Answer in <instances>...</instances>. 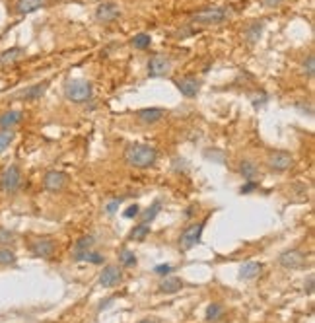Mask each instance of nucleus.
Instances as JSON below:
<instances>
[{"label":"nucleus","mask_w":315,"mask_h":323,"mask_svg":"<svg viewBox=\"0 0 315 323\" xmlns=\"http://www.w3.org/2000/svg\"><path fill=\"white\" fill-rule=\"evenodd\" d=\"M261 33H263V21H251L245 28V31H243V37H245L249 45H253V43L259 41Z\"/></svg>","instance_id":"obj_21"},{"label":"nucleus","mask_w":315,"mask_h":323,"mask_svg":"<svg viewBox=\"0 0 315 323\" xmlns=\"http://www.w3.org/2000/svg\"><path fill=\"white\" fill-rule=\"evenodd\" d=\"M21 119H24L21 111H6V113L0 115V128L2 131H12L16 125H20Z\"/></svg>","instance_id":"obj_17"},{"label":"nucleus","mask_w":315,"mask_h":323,"mask_svg":"<svg viewBox=\"0 0 315 323\" xmlns=\"http://www.w3.org/2000/svg\"><path fill=\"white\" fill-rule=\"evenodd\" d=\"M284 0H263V6L266 8H275V6H280Z\"/></svg>","instance_id":"obj_38"},{"label":"nucleus","mask_w":315,"mask_h":323,"mask_svg":"<svg viewBox=\"0 0 315 323\" xmlns=\"http://www.w3.org/2000/svg\"><path fill=\"white\" fill-rule=\"evenodd\" d=\"M30 251L39 259H51L55 253V242L51 238H35L30 244Z\"/></svg>","instance_id":"obj_10"},{"label":"nucleus","mask_w":315,"mask_h":323,"mask_svg":"<svg viewBox=\"0 0 315 323\" xmlns=\"http://www.w3.org/2000/svg\"><path fill=\"white\" fill-rule=\"evenodd\" d=\"M175 86L185 98H197V94L200 92V80L197 76H183L175 80Z\"/></svg>","instance_id":"obj_12"},{"label":"nucleus","mask_w":315,"mask_h":323,"mask_svg":"<svg viewBox=\"0 0 315 323\" xmlns=\"http://www.w3.org/2000/svg\"><path fill=\"white\" fill-rule=\"evenodd\" d=\"M121 201H123V199H115V201H111V203H109V205H107V212H109V214H113V212L117 210V206L121 205Z\"/></svg>","instance_id":"obj_37"},{"label":"nucleus","mask_w":315,"mask_h":323,"mask_svg":"<svg viewBox=\"0 0 315 323\" xmlns=\"http://www.w3.org/2000/svg\"><path fill=\"white\" fill-rule=\"evenodd\" d=\"M171 72V60L166 55H154L148 60V76L150 78H162Z\"/></svg>","instance_id":"obj_8"},{"label":"nucleus","mask_w":315,"mask_h":323,"mask_svg":"<svg viewBox=\"0 0 315 323\" xmlns=\"http://www.w3.org/2000/svg\"><path fill=\"white\" fill-rule=\"evenodd\" d=\"M205 224H207V220H202V222H197V224H191L189 228H185L181 235H179V247L181 249H191V247H195V245L200 242V238H202V232H205Z\"/></svg>","instance_id":"obj_5"},{"label":"nucleus","mask_w":315,"mask_h":323,"mask_svg":"<svg viewBox=\"0 0 315 323\" xmlns=\"http://www.w3.org/2000/svg\"><path fill=\"white\" fill-rule=\"evenodd\" d=\"M121 8H119L117 2H101L98 8H96V20L99 24H113V21H117L121 18Z\"/></svg>","instance_id":"obj_7"},{"label":"nucleus","mask_w":315,"mask_h":323,"mask_svg":"<svg viewBox=\"0 0 315 323\" xmlns=\"http://www.w3.org/2000/svg\"><path fill=\"white\" fill-rule=\"evenodd\" d=\"M266 166L271 167L273 171L282 174V171H288L290 167L294 166V156L290 152H286V150H273L268 154V158H266Z\"/></svg>","instance_id":"obj_6"},{"label":"nucleus","mask_w":315,"mask_h":323,"mask_svg":"<svg viewBox=\"0 0 315 323\" xmlns=\"http://www.w3.org/2000/svg\"><path fill=\"white\" fill-rule=\"evenodd\" d=\"M183 288V281L179 276H166L162 283H160V292L164 294H173L179 292Z\"/></svg>","instance_id":"obj_20"},{"label":"nucleus","mask_w":315,"mask_h":323,"mask_svg":"<svg viewBox=\"0 0 315 323\" xmlns=\"http://www.w3.org/2000/svg\"><path fill=\"white\" fill-rule=\"evenodd\" d=\"M255 189H259V183H257V181H247L245 185H241V189H239V193H243V195H247V193H251V191H255Z\"/></svg>","instance_id":"obj_35"},{"label":"nucleus","mask_w":315,"mask_h":323,"mask_svg":"<svg viewBox=\"0 0 315 323\" xmlns=\"http://www.w3.org/2000/svg\"><path fill=\"white\" fill-rule=\"evenodd\" d=\"M92 94H94V86L88 80L74 78L66 80V84H64V96L72 103H86L92 99Z\"/></svg>","instance_id":"obj_2"},{"label":"nucleus","mask_w":315,"mask_h":323,"mask_svg":"<svg viewBox=\"0 0 315 323\" xmlns=\"http://www.w3.org/2000/svg\"><path fill=\"white\" fill-rule=\"evenodd\" d=\"M150 234V224H144V222H140L132 228V232L128 234V240H132V242H144Z\"/></svg>","instance_id":"obj_24"},{"label":"nucleus","mask_w":315,"mask_h":323,"mask_svg":"<svg viewBox=\"0 0 315 323\" xmlns=\"http://www.w3.org/2000/svg\"><path fill=\"white\" fill-rule=\"evenodd\" d=\"M21 185V171L18 166H8L2 176H0V189L6 193V195H14L18 193V189Z\"/></svg>","instance_id":"obj_4"},{"label":"nucleus","mask_w":315,"mask_h":323,"mask_svg":"<svg viewBox=\"0 0 315 323\" xmlns=\"http://www.w3.org/2000/svg\"><path fill=\"white\" fill-rule=\"evenodd\" d=\"M263 271V265L257 263V261H247V263L241 265V269H239V278L241 281H251V278H255L259 276Z\"/></svg>","instance_id":"obj_18"},{"label":"nucleus","mask_w":315,"mask_h":323,"mask_svg":"<svg viewBox=\"0 0 315 323\" xmlns=\"http://www.w3.org/2000/svg\"><path fill=\"white\" fill-rule=\"evenodd\" d=\"M66 181H69V176L64 171H59V169H51L45 174L43 177V187L49 191V193H59L66 187Z\"/></svg>","instance_id":"obj_9"},{"label":"nucleus","mask_w":315,"mask_h":323,"mask_svg":"<svg viewBox=\"0 0 315 323\" xmlns=\"http://www.w3.org/2000/svg\"><path fill=\"white\" fill-rule=\"evenodd\" d=\"M150 43H152V37L148 33H138V35H134V39H132V47L134 49H148Z\"/></svg>","instance_id":"obj_27"},{"label":"nucleus","mask_w":315,"mask_h":323,"mask_svg":"<svg viewBox=\"0 0 315 323\" xmlns=\"http://www.w3.org/2000/svg\"><path fill=\"white\" fill-rule=\"evenodd\" d=\"M10 244H14V232L6 230V228H0V245L6 247Z\"/></svg>","instance_id":"obj_32"},{"label":"nucleus","mask_w":315,"mask_h":323,"mask_svg":"<svg viewBox=\"0 0 315 323\" xmlns=\"http://www.w3.org/2000/svg\"><path fill=\"white\" fill-rule=\"evenodd\" d=\"M96 245V238L94 235H84V238H80L76 245H74V261H80L82 259V255L89 251L92 247Z\"/></svg>","instance_id":"obj_19"},{"label":"nucleus","mask_w":315,"mask_h":323,"mask_svg":"<svg viewBox=\"0 0 315 323\" xmlns=\"http://www.w3.org/2000/svg\"><path fill=\"white\" fill-rule=\"evenodd\" d=\"M222 313H224V306H222V304L212 302L207 308V315H205V317H207V321H216V319L222 317Z\"/></svg>","instance_id":"obj_25"},{"label":"nucleus","mask_w":315,"mask_h":323,"mask_svg":"<svg viewBox=\"0 0 315 323\" xmlns=\"http://www.w3.org/2000/svg\"><path fill=\"white\" fill-rule=\"evenodd\" d=\"M160 206H162V203H160V201H156V203L150 206V208H146V210L142 212V222H144V224L152 222V220L156 218L158 212H160Z\"/></svg>","instance_id":"obj_29"},{"label":"nucleus","mask_w":315,"mask_h":323,"mask_svg":"<svg viewBox=\"0 0 315 323\" xmlns=\"http://www.w3.org/2000/svg\"><path fill=\"white\" fill-rule=\"evenodd\" d=\"M137 117L140 123H144V125H154L158 123L160 119L166 117V109L162 107H146V109H140L137 113Z\"/></svg>","instance_id":"obj_14"},{"label":"nucleus","mask_w":315,"mask_h":323,"mask_svg":"<svg viewBox=\"0 0 315 323\" xmlns=\"http://www.w3.org/2000/svg\"><path fill=\"white\" fill-rule=\"evenodd\" d=\"M239 171H241V176L245 177L247 181H255V177L259 176V167H257L253 160H243L239 164Z\"/></svg>","instance_id":"obj_22"},{"label":"nucleus","mask_w":315,"mask_h":323,"mask_svg":"<svg viewBox=\"0 0 315 323\" xmlns=\"http://www.w3.org/2000/svg\"><path fill=\"white\" fill-rule=\"evenodd\" d=\"M47 88H49V82H39L35 86L21 90L20 94H18V98L24 99V101H35V99H41V96L47 92Z\"/></svg>","instance_id":"obj_15"},{"label":"nucleus","mask_w":315,"mask_h":323,"mask_svg":"<svg viewBox=\"0 0 315 323\" xmlns=\"http://www.w3.org/2000/svg\"><path fill=\"white\" fill-rule=\"evenodd\" d=\"M313 274H309L307 276V286H305V290H307V294H313Z\"/></svg>","instance_id":"obj_39"},{"label":"nucleus","mask_w":315,"mask_h":323,"mask_svg":"<svg viewBox=\"0 0 315 323\" xmlns=\"http://www.w3.org/2000/svg\"><path fill=\"white\" fill-rule=\"evenodd\" d=\"M80 261H89V263H94V265H99L101 261H103V257H101L99 253H96V251H86V253L82 255Z\"/></svg>","instance_id":"obj_33"},{"label":"nucleus","mask_w":315,"mask_h":323,"mask_svg":"<svg viewBox=\"0 0 315 323\" xmlns=\"http://www.w3.org/2000/svg\"><path fill=\"white\" fill-rule=\"evenodd\" d=\"M45 4H47V0H16V14L26 16V14L43 8Z\"/></svg>","instance_id":"obj_16"},{"label":"nucleus","mask_w":315,"mask_h":323,"mask_svg":"<svg viewBox=\"0 0 315 323\" xmlns=\"http://www.w3.org/2000/svg\"><path fill=\"white\" fill-rule=\"evenodd\" d=\"M14 131H0V154L2 152H6V148L12 144V140H14Z\"/></svg>","instance_id":"obj_30"},{"label":"nucleus","mask_w":315,"mask_h":323,"mask_svg":"<svg viewBox=\"0 0 315 323\" xmlns=\"http://www.w3.org/2000/svg\"><path fill=\"white\" fill-rule=\"evenodd\" d=\"M171 271H173V267H171V265H158V267H154V273L162 274V276H168Z\"/></svg>","instance_id":"obj_34"},{"label":"nucleus","mask_w":315,"mask_h":323,"mask_svg":"<svg viewBox=\"0 0 315 323\" xmlns=\"http://www.w3.org/2000/svg\"><path fill=\"white\" fill-rule=\"evenodd\" d=\"M138 323H156V321H152V319H142V321H138Z\"/></svg>","instance_id":"obj_40"},{"label":"nucleus","mask_w":315,"mask_h":323,"mask_svg":"<svg viewBox=\"0 0 315 323\" xmlns=\"http://www.w3.org/2000/svg\"><path fill=\"white\" fill-rule=\"evenodd\" d=\"M158 160V150L148 144H128L125 148V162L128 166L138 167V169H146L154 166Z\"/></svg>","instance_id":"obj_1"},{"label":"nucleus","mask_w":315,"mask_h":323,"mask_svg":"<svg viewBox=\"0 0 315 323\" xmlns=\"http://www.w3.org/2000/svg\"><path fill=\"white\" fill-rule=\"evenodd\" d=\"M226 16H228L226 8L210 6V8H205V10L193 14L191 21L198 24V26H216V24H222V21L226 20Z\"/></svg>","instance_id":"obj_3"},{"label":"nucleus","mask_w":315,"mask_h":323,"mask_svg":"<svg viewBox=\"0 0 315 323\" xmlns=\"http://www.w3.org/2000/svg\"><path fill=\"white\" fill-rule=\"evenodd\" d=\"M123 281V273H121V269H119L117 265H107L101 274H99V284L103 286V288H113V286H117L119 283Z\"/></svg>","instance_id":"obj_13"},{"label":"nucleus","mask_w":315,"mask_h":323,"mask_svg":"<svg viewBox=\"0 0 315 323\" xmlns=\"http://www.w3.org/2000/svg\"><path fill=\"white\" fill-rule=\"evenodd\" d=\"M21 57H24V49L21 47H12V49L0 53V64H12Z\"/></svg>","instance_id":"obj_23"},{"label":"nucleus","mask_w":315,"mask_h":323,"mask_svg":"<svg viewBox=\"0 0 315 323\" xmlns=\"http://www.w3.org/2000/svg\"><path fill=\"white\" fill-rule=\"evenodd\" d=\"M302 69H304V74L307 76V78H313L315 76V55L313 53H309V55H307V59L304 60Z\"/></svg>","instance_id":"obj_28"},{"label":"nucleus","mask_w":315,"mask_h":323,"mask_svg":"<svg viewBox=\"0 0 315 323\" xmlns=\"http://www.w3.org/2000/svg\"><path fill=\"white\" fill-rule=\"evenodd\" d=\"M138 214H140V206L138 205L128 206L127 210H125V218H137Z\"/></svg>","instance_id":"obj_36"},{"label":"nucleus","mask_w":315,"mask_h":323,"mask_svg":"<svg viewBox=\"0 0 315 323\" xmlns=\"http://www.w3.org/2000/svg\"><path fill=\"white\" fill-rule=\"evenodd\" d=\"M119 263L123 265V267H134L137 265V255L132 253L130 249H123L119 253Z\"/></svg>","instance_id":"obj_26"},{"label":"nucleus","mask_w":315,"mask_h":323,"mask_svg":"<svg viewBox=\"0 0 315 323\" xmlns=\"http://www.w3.org/2000/svg\"><path fill=\"white\" fill-rule=\"evenodd\" d=\"M16 263V255L8 247H0V265H14Z\"/></svg>","instance_id":"obj_31"},{"label":"nucleus","mask_w":315,"mask_h":323,"mask_svg":"<svg viewBox=\"0 0 315 323\" xmlns=\"http://www.w3.org/2000/svg\"><path fill=\"white\" fill-rule=\"evenodd\" d=\"M278 263L282 265L284 269H302L305 265V253L300 249H288L278 257Z\"/></svg>","instance_id":"obj_11"}]
</instances>
